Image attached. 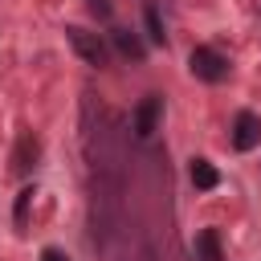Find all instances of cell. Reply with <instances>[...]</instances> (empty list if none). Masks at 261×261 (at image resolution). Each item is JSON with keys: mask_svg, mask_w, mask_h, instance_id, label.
I'll list each match as a JSON object with an SVG mask.
<instances>
[{"mask_svg": "<svg viewBox=\"0 0 261 261\" xmlns=\"http://www.w3.org/2000/svg\"><path fill=\"white\" fill-rule=\"evenodd\" d=\"M257 143H261V118L253 110H241L232 118V147L237 151H253Z\"/></svg>", "mask_w": 261, "mask_h": 261, "instance_id": "obj_4", "label": "cell"}, {"mask_svg": "<svg viewBox=\"0 0 261 261\" xmlns=\"http://www.w3.org/2000/svg\"><path fill=\"white\" fill-rule=\"evenodd\" d=\"M130 130H135V139H151V135L159 130V98H155V94H147V98L135 106Z\"/></svg>", "mask_w": 261, "mask_h": 261, "instance_id": "obj_3", "label": "cell"}, {"mask_svg": "<svg viewBox=\"0 0 261 261\" xmlns=\"http://www.w3.org/2000/svg\"><path fill=\"white\" fill-rule=\"evenodd\" d=\"M41 261H69L61 249H41Z\"/></svg>", "mask_w": 261, "mask_h": 261, "instance_id": "obj_12", "label": "cell"}, {"mask_svg": "<svg viewBox=\"0 0 261 261\" xmlns=\"http://www.w3.org/2000/svg\"><path fill=\"white\" fill-rule=\"evenodd\" d=\"M86 8H90V16H98V20L110 16V0H86Z\"/></svg>", "mask_w": 261, "mask_h": 261, "instance_id": "obj_11", "label": "cell"}, {"mask_svg": "<svg viewBox=\"0 0 261 261\" xmlns=\"http://www.w3.org/2000/svg\"><path fill=\"white\" fill-rule=\"evenodd\" d=\"M188 69H192V77H200V82H224V77H228L224 53H216V49H208V45H196V49L188 53Z\"/></svg>", "mask_w": 261, "mask_h": 261, "instance_id": "obj_2", "label": "cell"}, {"mask_svg": "<svg viewBox=\"0 0 261 261\" xmlns=\"http://www.w3.org/2000/svg\"><path fill=\"white\" fill-rule=\"evenodd\" d=\"M192 184H196V192H212L220 184V171L208 159H192Z\"/></svg>", "mask_w": 261, "mask_h": 261, "instance_id": "obj_6", "label": "cell"}, {"mask_svg": "<svg viewBox=\"0 0 261 261\" xmlns=\"http://www.w3.org/2000/svg\"><path fill=\"white\" fill-rule=\"evenodd\" d=\"M143 20H147V37H151L155 45H163V41H167V33H163V20H159V8H155V4H147Z\"/></svg>", "mask_w": 261, "mask_h": 261, "instance_id": "obj_9", "label": "cell"}, {"mask_svg": "<svg viewBox=\"0 0 261 261\" xmlns=\"http://www.w3.org/2000/svg\"><path fill=\"white\" fill-rule=\"evenodd\" d=\"M29 204H33V188H24L20 196H16V224L24 228V216H29Z\"/></svg>", "mask_w": 261, "mask_h": 261, "instance_id": "obj_10", "label": "cell"}, {"mask_svg": "<svg viewBox=\"0 0 261 261\" xmlns=\"http://www.w3.org/2000/svg\"><path fill=\"white\" fill-rule=\"evenodd\" d=\"M65 41L73 45V53H77L86 65H94V69L106 65V41H102L98 33H90V29H82V24H69V29H65Z\"/></svg>", "mask_w": 261, "mask_h": 261, "instance_id": "obj_1", "label": "cell"}, {"mask_svg": "<svg viewBox=\"0 0 261 261\" xmlns=\"http://www.w3.org/2000/svg\"><path fill=\"white\" fill-rule=\"evenodd\" d=\"M196 253H200V261H224V253H220V237H216L212 228H204V232L196 237Z\"/></svg>", "mask_w": 261, "mask_h": 261, "instance_id": "obj_7", "label": "cell"}, {"mask_svg": "<svg viewBox=\"0 0 261 261\" xmlns=\"http://www.w3.org/2000/svg\"><path fill=\"white\" fill-rule=\"evenodd\" d=\"M33 159H37V139L33 135H20V143H16V171H29Z\"/></svg>", "mask_w": 261, "mask_h": 261, "instance_id": "obj_8", "label": "cell"}, {"mask_svg": "<svg viewBox=\"0 0 261 261\" xmlns=\"http://www.w3.org/2000/svg\"><path fill=\"white\" fill-rule=\"evenodd\" d=\"M110 41H114V49H118L122 57H130V61H143V57H147L143 41H139L130 29H114V33H110Z\"/></svg>", "mask_w": 261, "mask_h": 261, "instance_id": "obj_5", "label": "cell"}]
</instances>
